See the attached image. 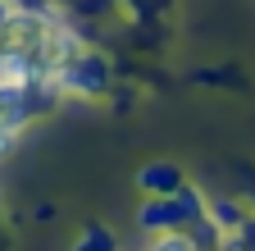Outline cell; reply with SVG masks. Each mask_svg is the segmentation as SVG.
<instances>
[{
    "label": "cell",
    "instance_id": "cell-1",
    "mask_svg": "<svg viewBox=\"0 0 255 251\" xmlns=\"http://www.w3.org/2000/svg\"><path fill=\"white\" fill-rule=\"evenodd\" d=\"M205 215V197H201V187H191V183H182L178 192H169V197H146L141 206H137V229L141 233H178V229H187L191 219H201Z\"/></svg>",
    "mask_w": 255,
    "mask_h": 251
},
{
    "label": "cell",
    "instance_id": "cell-7",
    "mask_svg": "<svg viewBox=\"0 0 255 251\" xmlns=\"http://www.w3.org/2000/svg\"><path fill=\"white\" fill-rule=\"evenodd\" d=\"M0 251H5V210H0Z\"/></svg>",
    "mask_w": 255,
    "mask_h": 251
},
{
    "label": "cell",
    "instance_id": "cell-2",
    "mask_svg": "<svg viewBox=\"0 0 255 251\" xmlns=\"http://www.w3.org/2000/svg\"><path fill=\"white\" fill-rule=\"evenodd\" d=\"M55 82L64 96H82V101H96V96H105L110 82H114V64H110V55H101L96 46H82L69 64H59L55 69Z\"/></svg>",
    "mask_w": 255,
    "mask_h": 251
},
{
    "label": "cell",
    "instance_id": "cell-4",
    "mask_svg": "<svg viewBox=\"0 0 255 251\" xmlns=\"http://www.w3.org/2000/svg\"><path fill=\"white\" fill-rule=\"evenodd\" d=\"M205 219H210L219 233H233L242 219H246V210H242L237 201H205Z\"/></svg>",
    "mask_w": 255,
    "mask_h": 251
},
{
    "label": "cell",
    "instance_id": "cell-6",
    "mask_svg": "<svg viewBox=\"0 0 255 251\" xmlns=\"http://www.w3.org/2000/svg\"><path fill=\"white\" fill-rule=\"evenodd\" d=\"M14 9H23V14H32V18H41V9L50 5V0H9Z\"/></svg>",
    "mask_w": 255,
    "mask_h": 251
},
{
    "label": "cell",
    "instance_id": "cell-5",
    "mask_svg": "<svg viewBox=\"0 0 255 251\" xmlns=\"http://www.w3.org/2000/svg\"><path fill=\"white\" fill-rule=\"evenodd\" d=\"M73 251H119V242H114V233H110L105 224H87V229L78 233Z\"/></svg>",
    "mask_w": 255,
    "mask_h": 251
},
{
    "label": "cell",
    "instance_id": "cell-3",
    "mask_svg": "<svg viewBox=\"0 0 255 251\" xmlns=\"http://www.w3.org/2000/svg\"><path fill=\"white\" fill-rule=\"evenodd\" d=\"M182 183H187V174L173 160H150V165L137 169V192L141 197H169V192H178Z\"/></svg>",
    "mask_w": 255,
    "mask_h": 251
}]
</instances>
